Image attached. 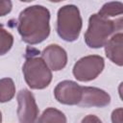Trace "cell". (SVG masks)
<instances>
[{
	"mask_svg": "<svg viewBox=\"0 0 123 123\" xmlns=\"http://www.w3.org/2000/svg\"><path fill=\"white\" fill-rule=\"evenodd\" d=\"M50 12L47 8L35 5L27 7L18 16L17 31L24 42L37 44L50 35Z\"/></svg>",
	"mask_w": 123,
	"mask_h": 123,
	"instance_id": "cell-1",
	"label": "cell"
},
{
	"mask_svg": "<svg viewBox=\"0 0 123 123\" xmlns=\"http://www.w3.org/2000/svg\"><path fill=\"white\" fill-rule=\"evenodd\" d=\"M122 30V18L116 20L103 17L98 13H93L88 19V27L85 33V41L90 48H101L106 42Z\"/></svg>",
	"mask_w": 123,
	"mask_h": 123,
	"instance_id": "cell-2",
	"label": "cell"
},
{
	"mask_svg": "<svg viewBox=\"0 0 123 123\" xmlns=\"http://www.w3.org/2000/svg\"><path fill=\"white\" fill-rule=\"evenodd\" d=\"M83 26L80 11L75 5H65L58 11L57 33L61 38L71 42L78 39Z\"/></svg>",
	"mask_w": 123,
	"mask_h": 123,
	"instance_id": "cell-3",
	"label": "cell"
},
{
	"mask_svg": "<svg viewBox=\"0 0 123 123\" xmlns=\"http://www.w3.org/2000/svg\"><path fill=\"white\" fill-rule=\"evenodd\" d=\"M24 79L32 89H43L52 81V72L42 58L29 57L22 67Z\"/></svg>",
	"mask_w": 123,
	"mask_h": 123,
	"instance_id": "cell-4",
	"label": "cell"
},
{
	"mask_svg": "<svg viewBox=\"0 0 123 123\" xmlns=\"http://www.w3.org/2000/svg\"><path fill=\"white\" fill-rule=\"evenodd\" d=\"M104 59L98 55H89L81 58L73 66V75L80 82L94 80L103 71Z\"/></svg>",
	"mask_w": 123,
	"mask_h": 123,
	"instance_id": "cell-5",
	"label": "cell"
},
{
	"mask_svg": "<svg viewBox=\"0 0 123 123\" xmlns=\"http://www.w3.org/2000/svg\"><path fill=\"white\" fill-rule=\"evenodd\" d=\"M17 116L20 123H37L38 108L33 93L23 88L17 94Z\"/></svg>",
	"mask_w": 123,
	"mask_h": 123,
	"instance_id": "cell-6",
	"label": "cell"
},
{
	"mask_svg": "<svg viewBox=\"0 0 123 123\" xmlns=\"http://www.w3.org/2000/svg\"><path fill=\"white\" fill-rule=\"evenodd\" d=\"M54 95L56 100L63 105H78L82 98V86L76 82L65 80L56 86Z\"/></svg>",
	"mask_w": 123,
	"mask_h": 123,
	"instance_id": "cell-7",
	"label": "cell"
},
{
	"mask_svg": "<svg viewBox=\"0 0 123 123\" xmlns=\"http://www.w3.org/2000/svg\"><path fill=\"white\" fill-rule=\"evenodd\" d=\"M111 103V96L103 89L95 86H82V98L78 104L81 107H106Z\"/></svg>",
	"mask_w": 123,
	"mask_h": 123,
	"instance_id": "cell-8",
	"label": "cell"
},
{
	"mask_svg": "<svg viewBox=\"0 0 123 123\" xmlns=\"http://www.w3.org/2000/svg\"><path fill=\"white\" fill-rule=\"evenodd\" d=\"M41 58L48 67L54 71L63 69L67 63V54L58 44H50L44 48L41 52Z\"/></svg>",
	"mask_w": 123,
	"mask_h": 123,
	"instance_id": "cell-9",
	"label": "cell"
},
{
	"mask_svg": "<svg viewBox=\"0 0 123 123\" xmlns=\"http://www.w3.org/2000/svg\"><path fill=\"white\" fill-rule=\"evenodd\" d=\"M105 53L108 59L118 66L123 64V35L121 32L114 34L106 42Z\"/></svg>",
	"mask_w": 123,
	"mask_h": 123,
	"instance_id": "cell-10",
	"label": "cell"
},
{
	"mask_svg": "<svg viewBox=\"0 0 123 123\" xmlns=\"http://www.w3.org/2000/svg\"><path fill=\"white\" fill-rule=\"evenodd\" d=\"M37 123H66V116L55 108H47L38 118Z\"/></svg>",
	"mask_w": 123,
	"mask_h": 123,
	"instance_id": "cell-11",
	"label": "cell"
},
{
	"mask_svg": "<svg viewBox=\"0 0 123 123\" xmlns=\"http://www.w3.org/2000/svg\"><path fill=\"white\" fill-rule=\"evenodd\" d=\"M15 94V86L11 78H3L0 80V103L11 101Z\"/></svg>",
	"mask_w": 123,
	"mask_h": 123,
	"instance_id": "cell-12",
	"label": "cell"
},
{
	"mask_svg": "<svg viewBox=\"0 0 123 123\" xmlns=\"http://www.w3.org/2000/svg\"><path fill=\"white\" fill-rule=\"evenodd\" d=\"M122 9H123V4L121 2H109L103 5L101 10L98 12V14L106 18L117 16L122 14L123 12Z\"/></svg>",
	"mask_w": 123,
	"mask_h": 123,
	"instance_id": "cell-13",
	"label": "cell"
},
{
	"mask_svg": "<svg viewBox=\"0 0 123 123\" xmlns=\"http://www.w3.org/2000/svg\"><path fill=\"white\" fill-rule=\"evenodd\" d=\"M13 44V37L11 33L0 28V56L8 53Z\"/></svg>",
	"mask_w": 123,
	"mask_h": 123,
	"instance_id": "cell-14",
	"label": "cell"
},
{
	"mask_svg": "<svg viewBox=\"0 0 123 123\" xmlns=\"http://www.w3.org/2000/svg\"><path fill=\"white\" fill-rule=\"evenodd\" d=\"M12 8V3L10 0H0V16L8 14Z\"/></svg>",
	"mask_w": 123,
	"mask_h": 123,
	"instance_id": "cell-15",
	"label": "cell"
},
{
	"mask_svg": "<svg viewBox=\"0 0 123 123\" xmlns=\"http://www.w3.org/2000/svg\"><path fill=\"white\" fill-rule=\"evenodd\" d=\"M111 121H112V123H123V110H122V108H118L112 111Z\"/></svg>",
	"mask_w": 123,
	"mask_h": 123,
	"instance_id": "cell-16",
	"label": "cell"
},
{
	"mask_svg": "<svg viewBox=\"0 0 123 123\" xmlns=\"http://www.w3.org/2000/svg\"><path fill=\"white\" fill-rule=\"evenodd\" d=\"M81 123H102V121L96 115L88 114V115H86V116H85L83 118V120H82Z\"/></svg>",
	"mask_w": 123,
	"mask_h": 123,
	"instance_id": "cell-17",
	"label": "cell"
},
{
	"mask_svg": "<svg viewBox=\"0 0 123 123\" xmlns=\"http://www.w3.org/2000/svg\"><path fill=\"white\" fill-rule=\"evenodd\" d=\"M0 123H2V113L0 111Z\"/></svg>",
	"mask_w": 123,
	"mask_h": 123,
	"instance_id": "cell-18",
	"label": "cell"
}]
</instances>
